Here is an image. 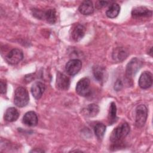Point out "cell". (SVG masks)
Returning <instances> with one entry per match:
<instances>
[{
    "label": "cell",
    "instance_id": "9c48e42d",
    "mask_svg": "<svg viewBox=\"0 0 153 153\" xmlns=\"http://www.w3.org/2000/svg\"><path fill=\"white\" fill-rule=\"evenodd\" d=\"M152 74L149 71H145L139 77V85L143 89H147L152 85Z\"/></svg>",
    "mask_w": 153,
    "mask_h": 153
},
{
    "label": "cell",
    "instance_id": "7a4b0ae2",
    "mask_svg": "<svg viewBox=\"0 0 153 153\" xmlns=\"http://www.w3.org/2000/svg\"><path fill=\"white\" fill-rule=\"evenodd\" d=\"M29 100V96L27 90L23 87H17L14 93V103L20 108L24 107L27 105Z\"/></svg>",
    "mask_w": 153,
    "mask_h": 153
},
{
    "label": "cell",
    "instance_id": "6da1fadb",
    "mask_svg": "<svg viewBox=\"0 0 153 153\" xmlns=\"http://www.w3.org/2000/svg\"><path fill=\"white\" fill-rule=\"evenodd\" d=\"M130 131V126L127 123H123L115 128L110 136V140L113 143H117L124 139Z\"/></svg>",
    "mask_w": 153,
    "mask_h": 153
},
{
    "label": "cell",
    "instance_id": "4316f807",
    "mask_svg": "<svg viewBox=\"0 0 153 153\" xmlns=\"http://www.w3.org/2000/svg\"><path fill=\"white\" fill-rule=\"evenodd\" d=\"M30 152H44L43 150H41V149H33V150H32V151H30Z\"/></svg>",
    "mask_w": 153,
    "mask_h": 153
},
{
    "label": "cell",
    "instance_id": "5bb4252c",
    "mask_svg": "<svg viewBox=\"0 0 153 153\" xmlns=\"http://www.w3.org/2000/svg\"><path fill=\"white\" fill-rule=\"evenodd\" d=\"M128 56L127 51L123 47H117L114 50L112 54V59L117 62H121L125 60Z\"/></svg>",
    "mask_w": 153,
    "mask_h": 153
},
{
    "label": "cell",
    "instance_id": "cb8c5ba5",
    "mask_svg": "<svg viewBox=\"0 0 153 153\" xmlns=\"http://www.w3.org/2000/svg\"><path fill=\"white\" fill-rule=\"evenodd\" d=\"M0 87H1V94H5L7 90V85L5 82H4L2 80H1L0 82Z\"/></svg>",
    "mask_w": 153,
    "mask_h": 153
},
{
    "label": "cell",
    "instance_id": "44dd1931",
    "mask_svg": "<svg viewBox=\"0 0 153 153\" xmlns=\"http://www.w3.org/2000/svg\"><path fill=\"white\" fill-rule=\"evenodd\" d=\"M84 111L85 112L84 114L86 115L87 117H95L99 112V107L98 105L94 103L90 104L87 106L85 110H84Z\"/></svg>",
    "mask_w": 153,
    "mask_h": 153
},
{
    "label": "cell",
    "instance_id": "2e32d148",
    "mask_svg": "<svg viewBox=\"0 0 153 153\" xmlns=\"http://www.w3.org/2000/svg\"><path fill=\"white\" fill-rule=\"evenodd\" d=\"M19 117V112L18 110L14 107L8 108L4 114L5 120L8 122H13L16 121Z\"/></svg>",
    "mask_w": 153,
    "mask_h": 153
},
{
    "label": "cell",
    "instance_id": "8992f818",
    "mask_svg": "<svg viewBox=\"0 0 153 153\" xmlns=\"http://www.w3.org/2000/svg\"><path fill=\"white\" fill-rule=\"evenodd\" d=\"M82 63L81 61L79 59H71L65 66V70L66 72L70 75H76L81 69Z\"/></svg>",
    "mask_w": 153,
    "mask_h": 153
},
{
    "label": "cell",
    "instance_id": "ba28073f",
    "mask_svg": "<svg viewBox=\"0 0 153 153\" xmlns=\"http://www.w3.org/2000/svg\"><path fill=\"white\" fill-rule=\"evenodd\" d=\"M85 33V28L81 24H75L71 28V35L72 39L75 41H80L84 36Z\"/></svg>",
    "mask_w": 153,
    "mask_h": 153
},
{
    "label": "cell",
    "instance_id": "52a82bcc",
    "mask_svg": "<svg viewBox=\"0 0 153 153\" xmlns=\"http://www.w3.org/2000/svg\"><path fill=\"white\" fill-rule=\"evenodd\" d=\"M23 58V54L22 50L18 48L11 50L6 57L7 62L11 65H16L19 63Z\"/></svg>",
    "mask_w": 153,
    "mask_h": 153
},
{
    "label": "cell",
    "instance_id": "d6986e66",
    "mask_svg": "<svg viewBox=\"0 0 153 153\" xmlns=\"http://www.w3.org/2000/svg\"><path fill=\"white\" fill-rule=\"evenodd\" d=\"M108 123L109 125H112L117 120V108L115 102H111L109 108V111L108 114Z\"/></svg>",
    "mask_w": 153,
    "mask_h": 153
},
{
    "label": "cell",
    "instance_id": "277c9868",
    "mask_svg": "<svg viewBox=\"0 0 153 153\" xmlns=\"http://www.w3.org/2000/svg\"><path fill=\"white\" fill-rule=\"evenodd\" d=\"M76 93L81 96H87L90 94V81L88 78L84 77L81 79L76 85Z\"/></svg>",
    "mask_w": 153,
    "mask_h": 153
},
{
    "label": "cell",
    "instance_id": "9a60e30c",
    "mask_svg": "<svg viewBox=\"0 0 153 153\" xmlns=\"http://www.w3.org/2000/svg\"><path fill=\"white\" fill-rule=\"evenodd\" d=\"M78 10L83 15L91 14L94 11L93 2L89 0L83 1L79 5Z\"/></svg>",
    "mask_w": 153,
    "mask_h": 153
},
{
    "label": "cell",
    "instance_id": "7402d4cb",
    "mask_svg": "<svg viewBox=\"0 0 153 153\" xmlns=\"http://www.w3.org/2000/svg\"><path fill=\"white\" fill-rule=\"evenodd\" d=\"M94 130L97 138L100 140L102 139L106 131V126L102 123H98L95 125Z\"/></svg>",
    "mask_w": 153,
    "mask_h": 153
},
{
    "label": "cell",
    "instance_id": "5b68a950",
    "mask_svg": "<svg viewBox=\"0 0 153 153\" xmlns=\"http://www.w3.org/2000/svg\"><path fill=\"white\" fill-rule=\"evenodd\" d=\"M142 65V62L137 57L132 59L127 65L126 73L127 77H132L135 75Z\"/></svg>",
    "mask_w": 153,
    "mask_h": 153
},
{
    "label": "cell",
    "instance_id": "3957f363",
    "mask_svg": "<svg viewBox=\"0 0 153 153\" xmlns=\"http://www.w3.org/2000/svg\"><path fill=\"white\" fill-rule=\"evenodd\" d=\"M148 117V109L144 105H139L136 108L135 124L137 127L144 126Z\"/></svg>",
    "mask_w": 153,
    "mask_h": 153
},
{
    "label": "cell",
    "instance_id": "8fae6325",
    "mask_svg": "<svg viewBox=\"0 0 153 153\" xmlns=\"http://www.w3.org/2000/svg\"><path fill=\"white\" fill-rule=\"evenodd\" d=\"M56 87L60 90H66L70 85L69 78L65 74L58 72L56 77Z\"/></svg>",
    "mask_w": 153,
    "mask_h": 153
},
{
    "label": "cell",
    "instance_id": "30bf717a",
    "mask_svg": "<svg viewBox=\"0 0 153 153\" xmlns=\"http://www.w3.org/2000/svg\"><path fill=\"white\" fill-rule=\"evenodd\" d=\"M152 12L145 7H137L131 11V16L134 19H142L149 17L152 16Z\"/></svg>",
    "mask_w": 153,
    "mask_h": 153
},
{
    "label": "cell",
    "instance_id": "ffe728a7",
    "mask_svg": "<svg viewBox=\"0 0 153 153\" xmlns=\"http://www.w3.org/2000/svg\"><path fill=\"white\" fill-rule=\"evenodd\" d=\"M44 19L46 20V21L50 24H54L57 19L56 10L53 8H50L44 11Z\"/></svg>",
    "mask_w": 153,
    "mask_h": 153
},
{
    "label": "cell",
    "instance_id": "4fadbf2b",
    "mask_svg": "<svg viewBox=\"0 0 153 153\" xmlns=\"http://www.w3.org/2000/svg\"><path fill=\"white\" fill-rule=\"evenodd\" d=\"M22 122L24 124L27 126H35L38 123V117L36 113L33 111H29L26 112L23 117Z\"/></svg>",
    "mask_w": 153,
    "mask_h": 153
},
{
    "label": "cell",
    "instance_id": "484cf974",
    "mask_svg": "<svg viewBox=\"0 0 153 153\" xmlns=\"http://www.w3.org/2000/svg\"><path fill=\"white\" fill-rule=\"evenodd\" d=\"M109 2H108V1H99L98 3H99V4L97 5H99L100 7H103V6L106 5L107 4L109 3Z\"/></svg>",
    "mask_w": 153,
    "mask_h": 153
},
{
    "label": "cell",
    "instance_id": "603a6c76",
    "mask_svg": "<svg viewBox=\"0 0 153 153\" xmlns=\"http://www.w3.org/2000/svg\"><path fill=\"white\" fill-rule=\"evenodd\" d=\"M32 14L34 17L38 19H44V11H41L38 9H35L33 8L32 10Z\"/></svg>",
    "mask_w": 153,
    "mask_h": 153
},
{
    "label": "cell",
    "instance_id": "7c38bea8",
    "mask_svg": "<svg viewBox=\"0 0 153 153\" xmlns=\"http://www.w3.org/2000/svg\"><path fill=\"white\" fill-rule=\"evenodd\" d=\"M45 85L40 82L36 81L34 82L31 87V93L33 97L36 99H39L41 97L44 90H45Z\"/></svg>",
    "mask_w": 153,
    "mask_h": 153
},
{
    "label": "cell",
    "instance_id": "ac0fdd59",
    "mask_svg": "<svg viewBox=\"0 0 153 153\" xmlns=\"http://www.w3.org/2000/svg\"><path fill=\"white\" fill-rule=\"evenodd\" d=\"M120 11V7L117 3H112L109 7L108 9L106 11V15L109 18H115L116 17Z\"/></svg>",
    "mask_w": 153,
    "mask_h": 153
},
{
    "label": "cell",
    "instance_id": "d4e9b609",
    "mask_svg": "<svg viewBox=\"0 0 153 153\" xmlns=\"http://www.w3.org/2000/svg\"><path fill=\"white\" fill-rule=\"evenodd\" d=\"M122 87H123V84H122L121 81L119 79L117 80V81L115 82V83L114 84V89L116 91H119L121 89Z\"/></svg>",
    "mask_w": 153,
    "mask_h": 153
},
{
    "label": "cell",
    "instance_id": "e0dca14e",
    "mask_svg": "<svg viewBox=\"0 0 153 153\" xmlns=\"http://www.w3.org/2000/svg\"><path fill=\"white\" fill-rule=\"evenodd\" d=\"M93 72L94 76L96 80L99 82L104 81L106 75V73L105 69L103 68L100 66H96L93 67Z\"/></svg>",
    "mask_w": 153,
    "mask_h": 153
}]
</instances>
